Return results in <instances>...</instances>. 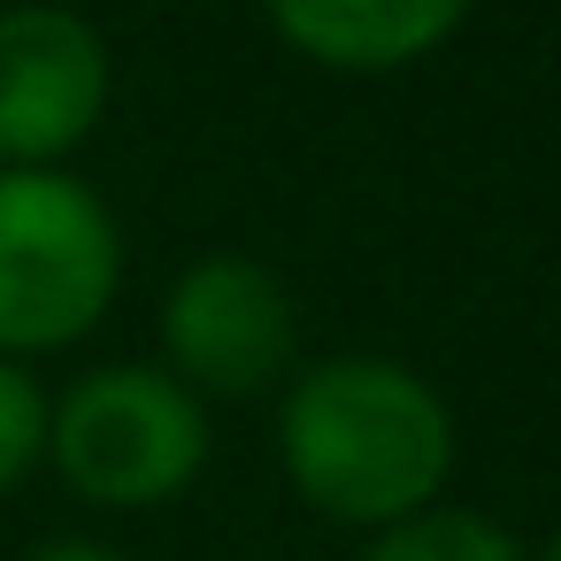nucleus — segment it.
Listing matches in <instances>:
<instances>
[{
  "label": "nucleus",
  "instance_id": "nucleus-2",
  "mask_svg": "<svg viewBox=\"0 0 561 561\" xmlns=\"http://www.w3.org/2000/svg\"><path fill=\"white\" fill-rule=\"evenodd\" d=\"M124 285V239L93 185L0 170V354H55L101 331Z\"/></svg>",
  "mask_w": 561,
  "mask_h": 561
},
{
  "label": "nucleus",
  "instance_id": "nucleus-9",
  "mask_svg": "<svg viewBox=\"0 0 561 561\" xmlns=\"http://www.w3.org/2000/svg\"><path fill=\"white\" fill-rule=\"evenodd\" d=\"M24 561H131V553H116V546H101V538H78V530H70V538H39Z\"/></svg>",
  "mask_w": 561,
  "mask_h": 561
},
{
  "label": "nucleus",
  "instance_id": "nucleus-6",
  "mask_svg": "<svg viewBox=\"0 0 561 561\" xmlns=\"http://www.w3.org/2000/svg\"><path fill=\"white\" fill-rule=\"evenodd\" d=\"M469 16V0H270V24L323 70H408L438 55Z\"/></svg>",
  "mask_w": 561,
  "mask_h": 561
},
{
  "label": "nucleus",
  "instance_id": "nucleus-10",
  "mask_svg": "<svg viewBox=\"0 0 561 561\" xmlns=\"http://www.w3.org/2000/svg\"><path fill=\"white\" fill-rule=\"evenodd\" d=\"M530 561H561V530H553V538H546V546H538Z\"/></svg>",
  "mask_w": 561,
  "mask_h": 561
},
{
  "label": "nucleus",
  "instance_id": "nucleus-4",
  "mask_svg": "<svg viewBox=\"0 0 561 561\" xmlns=\"http://www.w3.org/2000/svg\"><path fill=\"white\" fill-rule=\"evenodd\" d=\"M162 354L193 400H254L293 377L300 316L270 262L201 254L162 293Z\"/></svg>",
  "mask_w": 561,
  "mask_h": 561
},
{
  "label": "nucleus",
  "instance_id": "nucleus-3",
  "mask_svg": "<svg viewBox=\"0 0 561 561\" xmlns=\"http://www.w3.org/2000/svg\"><path fill=\"white\" fill-rule=\"evenodd\" d=\"M47 461L93 507H170L208 461V408L147 362H101L47 400Z\"/></svg>",
  "mask_w": 561,
  "mask_h": 561
},
{
  "label": "nucleus",
  "instance_id": "nucleus-5",
  "mask_svg": "<svg viewBox=\"0 0 561 561\" xmlns=\"http://www.w3.org/2000/svg\"><path fill=\"white\" fill-rule=\"evenodd\" d=\"M108 108V55L78 9H0V170H55Z\"/></svg>",
  "mask_w": 561,
  "mask_h": 561
},
{
  "label": "nucleus",
  "instance_id": "nucleus-1",
  "mask_svg": "<svg viewBox=\"0 0 561 561\" xmlns=\"http://www.w3.org/2000/svg\"><path fill=\"white\" fill-rule=\"evenodd\" d=\"M277 454L293 492L354 530L431 507L454 477V415L431 377L385 354H331L285 385Z\"/></svg>",
  "mask_w": 561,
  "mask_h": 561
},
{
  "label": "nucleus",
  "instance_id": "nucleus-7",
  "mask_svg": "<svg viewBox=\"0 0 561 561\" xmlns=\"http://www.w3.org/2000/svg\"><path fill=\"white\" fill-rule=\"evenodd\" d=\"M362 561H530V553L515 546L507 523H492V515H477V507H438V500H431V507H415V515L369 530Z\"/></svg>",
  "mask_w": 561,
  "mask_h": 561
},
{
  "label": "nucleus",
  "instance_id": "nucleus-8",
  "mask_svg": "<svg viewBox=\"0 0 561 561\" xmlns=\"http://www.w3.org/2000/svg\"><path fill=\"white\" fill-rule=\"evenodd\" d=\"M47 461V392L24 362L0 354V492H16Z\"/></svg>",
  "mask_w": 561,
  "mask_h": 561
}]
</instances>
